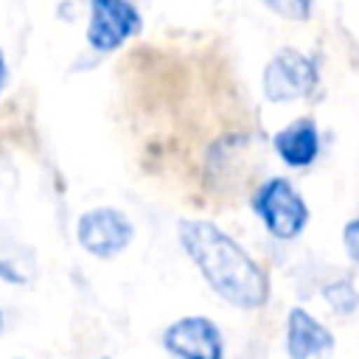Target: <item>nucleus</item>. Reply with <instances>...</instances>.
<instances>
[{
    "label": "nucleus",
    "instance_id": "1",
    "mask_svg": "<svg viewBox=\"0 0 359 359\" xmlns=\"http://www.w3.org/2000/svg\"><path fill=\"white\" fill-rule=\"evenodd\" d=\"M180 244L199 269L210 292L241 311H258L269 300V278L264 266L219 224L208 219L180 222Z\"/></svg>",
    "mask_w": 359,
    "mask_h": 359
},
{
    "label": "nucleus",
    "instance_id": "2",
    "mask_svg": "<svg viewBox=\"0 0 359 359\" xmlns=\"http://www.w3.org/2000/svg\"><path fill=\"white\" fill-rule=\"evenodd\" d=\"M252 210L278 241L297 238L309 224V205L286 177L264 180L252 194Z\"/></svg>",
    "mask_w": 359,
    "mask_h": 359
},
{
    "label": "nucleus",
    "instance_id": "3",
    "mask_svg": "<svg viewBox=\"0 0 359 359\" xmlns=\"http://www.w3.org/2000/svg\"><path fill=\"white\" fill-rule=\"evenodd\" d=\"M320 84V70L311 56L297 48H280L264 67L261 90L272 104H289L297 98H309Z\"/></svg>",
    "mask_w": 359,
    "mask_h": 359
},
{
    "label": "nucleus",
    "instance_id": "4",
    "mask_svg": "<svg viewBox=\"0 0 359 359\" xmlns=\"http://www.w3.org/2000/svg\"><path fill=\"white\" fill-rule=\"evenodd\" d=\"M135 238V224L132 219L109 205L90 208L79 216L76 222V241L84 252L95 258H115L121 255Z\"/></svg>",
    "mask_w": 359,
    "mask_h": 359
},
{
    "label": "nucleus",
    "instance_id": "5",
    "mask_svg": "<svg viewBox=\"0 0 359 359\" xmlns=\"http://www.w3.org/2000/svg\"><path fill=\"white\" fill-rule=\"evenodd\" d=\"M143 28V17L132 0H90L87 45L95 53L118 50Z\"/></svg>",
    "mask_w": 359,
    "mask_h": 359
},
{
    "label": "nucleus",
    "instance_id": "6",
    "mask_svg": "<svg viewBox=\"0 0 359 359\" xmlns=\"http://www.w3.org/2000/svg\"><path fill=\"white\" fill-rule=\"evenodd\" d=\"M163 348L174 359H224L222 331L205 314H188L174 320L163 331Z\"/></svg>",
    "mask_w": 359,
    "mask_h": 359
},
{
    "label": "nucleus",
    "instance_id": "7",
    "mask_svg": "<svg viewBox=\"0 0 359 359\" xmlns=\"http://www.w3.org/2000/svg\"><path fill=\"white\" fill-rule=\"evenodd\" d=\"M334 334L311 311L294 306L286 314V356L289 359H331Z\"/></svg>",
    "mask_w": 359,
    "mask_h": 359
},
{
    "label": "nucleus",
    "instance_id": "8",
    "mask_svg": "<svg viewBox=\"0 0 359 359\" xmlns=\"http://www.w3.org/2000/svg\"><path fill=\"white\" fill-rule=\"evenodd\" d=\"M272 146L289 168H306L320 154V129L311 118H294L275 132Z\"/></svg>",
    "mask_w": 359,
    "mask_h": 359
},
{
    "label": "nucleus",
    "instance_id": "9",
    "mask_svg": "<svg viewBox=\"0 0 359 359\" xmlns=\"http://www.w3.org/2000/svg\"><path fill=\"white\" fill-rule=\"evenodd\" d=\"M323 300H325L328 309H331L334 314H339V317L353 314V311L359 309V292H356L353 280H348V278H334V280H328V283L323 286Z\"/></svg>",
    "mask_w": 359,
    "mask_h": 359
},
{
    "label": "nucleus",
    "instance_id": "10",
    "mask_svg": "<svg viewBox=\"0 0 359 359\" xmlns=\"http://www.w3.org/2000/svg\"><path fill=\"white\" fill-rule=\"evenodd\" d=\"M258 3H264L272 14L292 22H306L314 11V0H258Z\"/></svg>",
    "mask_w": 359,
    "mask_h": 359
},
{
    "label": "nucleus",
    "instance_id": "11",
    "mask_svg": "<svg viewBox=\"0 0 359 359\" xmlns=\"http://www.w3.org/2000/svg\"><path fill=\"white\" fill-rule=\"evenodd\" d=\"M342 247H345V255L359 266V216L345 222V227H342Z\"/></svg>",
    "mask_w": 359,
    "mask_h": 359
},
{
    "label": "nucleus",
    "instance_id": "12",
    "mask_svg": "<svg viewBox=\"0 0 359 359\" xmlns=\"http://www.w3.org/2000/svg\"><path fill=\"white\" fill-rule=\"evenodd\" d=\"M6 79H8V67H6V53H3V48H0V93H3V87H6Z\"/></svg>",
    "mask_w": 359,
    "mask_h": 359
},
{
    "label": "nucleus",
    "instance_id": "13",
    "mask_svg": "<svg viewBox=\"0 0 359 359\" xmlns=\"http://www.w3.org/2000/svg\"><path fill=\"white\" fill-rule=\"evenodd\" d=\"M0 328H3V311H0Z\"/></svg>",
    "mask_w": 359,
    "mask_h": 359
},
{
    "label": "nucleus",
    "instance_id": "14",
    "mask_svg": "<svg viewBox=\"0 0 359 359\" xmlns=\"http://www.w3.org/2000/svg\"><path fill=\"white\" fill-rule=\"evenodd\" d=\"M101 359H109V356H101Z\"/></svg>",
    "mask_w": 359,
    "mask_h": 359
},
{
    "label": "nucleus",
    "instance_id": "15",
    "mask_svg": "<svg viewBox=\"0 0 359 359\" xmlns=\"http://www.w3.org/2000/svg\"><path fill=\"white\" fill-rule=\"evenodd\" d=\"M20 359H22V356H20Z\"/></svg>",
    "mask_w": 359,
    "mask_h": 359
}]
</instances>
